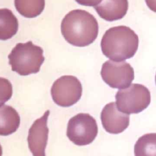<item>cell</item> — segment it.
Masks as SVG:
<instances>
[{
	"label": "cell",
	"mask_w": 156,
	"mask_h": 156,
	"mask_svg": "<svg viewBox=\"0 0 156 156\" xmlns=\"http://www.w3.org/2000/svg\"><path fill=\"white\" fill-rule=\"evenodd\" d=\"M2 146L0 144V156H2Z\"/></svg>",
	"instance_id": "ac0fdd59"
},
{
	"label": "cell",
	"mask_w": 156,
	"mask_h": 156,
	"mask_svg": "<svg viewBox=\"0 0 156 156\" xmlns=\"http://www.w3.org/2000/svg\"><path fill=\"white\" fill-rule=\"evenodd\" d=\"M98 23L87 11L76 9L68 12L61 23V32L66 41L78 47L91 44L97 38Z\"/></svg>",
	"instance_id": "6da1fadb"
},
{
	"label": "cell",
	"mask_w": 156,
	"mask_h": 156,
	"mask_svg": "<svg viewBox=\"0 0 156 156\" xmlns=\"http://www.w3.org/2000/svg\"><path fill=\"white\" fill-rule=\"evenodd\" d=\"M49 114L50 111L46 110L41 117L34 122L29 130L28 146L33 156H45L49 133L47 122Z\"/></svg>",
	"instance_id": "ba28073f"
},
{
	"label": "cell",
	"mask_w": 156,
	"mask_h": 156,
	"mask_svg": "<svg viewBox=\"0 0 156 156\" xmlns=\"http://www.w3.org/2000/svg\"><path fill=\"white\" fill-rule=\"evenodd\" d=\"M128 7V0H102L94 8L101 18L113 21L122 19L126 15Z\"/></svg>",
	"instance_id": "30bf717a"
},
{
	"label": "cell",
	"mask_w": 156,
	"mask_h": 156,
	"mask_svg": "<svg viewBox=\"0 0 156 156\" xmlns=\"http://www.w3.org/2000/svg\"><path fill=\"white\" fill-rule=\"evenodd\" d=\"M18 29V21L9 9H0V40H7L13 37Z\"/></svg>",
	"instance_id": "7c38bea8"
},
{
	"label": "cell",
	"mask_w": 156,
	"mask_h": 156,
	"mask_svg": "<svg viewBox=\"0 0 156 156\" xmlns=\"http://www.w3.org/2000/svg\"><path fill=\"white\" fill-rule=\"evenodd\" d=\"M98 129L95 119L88 113H78L68 121L66 135L77 146L91 143L98 135Z\"/></svg>",
	"instance_id": "5b68a950"
},
{
	"label": "cell",
	"mask_w": 156,
	"mask_h": 156,
	"mask_svg": "<svg viewBox=\"0 0 156 156\" xmlns=\"http://www.w3.org/2000/svg\"><path fill=\"white\" fill-rule=\"evenodd\" d=\"M82 87L74 76L66 75L57 79L52 84L51 94L54 102L62 107L75 104L81 98Z\"/></svg>",
	"instance_id": "8992f818"
},
{
	"label": "cell",
	"mask_w": 156,
	"mask_h": 156,
	"mask_svg": "<svg viewBox=\"0 0 156 156\" xmlns=\"http://www.w3.org/2000/svg\"><path fill=\"white\" fill-rule=\"evenodd\" d=\"M155 83H156V74H155Z\"/></svg>",
	"instance_id": "d6986e66"
},
{
	"label": "cell",
	"mask_w": 156,
	"mask_h": 156,
	"mask_svg": "<svg viewBox=\"0 0 156 156\" xmlns=\"http://www.w3.org/2000/svg\"><path fill=\"white\" fill-rule=\"evenodd\" d=\"M138 43V37L132 29L126 26H118L105 31L101 41V47L105 57L119 62L133 57Z\"/></svg>",
	"instance_id": "7a4b0ae2"
},
{
	"label": "cell",
	"mask_w": 156,
	"mask_h": 156,
	"mask_svg": "<svg viewBox=\"0 0 156 156\" xmlns=\"http://www.w3.org/2000/svg\"><path fill=\"white\" fill-rule=\"evenodd\" d=\"M135 156H156V133L140 137L134 146Z\"/></svg>",
	"instance_id": "5bb4252c"
},
{
	"label": "cell",
	"mask_w": 156,
	"mask_h": 156,
	"mask_svg": "<svg viewBox=\"0 0 156 156\" xmlns=\"http://www.w3.org/2000/svg\"><path fill=\"white\" fill-rule=\"evenodd\" d=\"M43 49L33 44L31 41L19 43L8 55L12 70L21 76L38 73L44 60Z\"/></svg>",
	"instance_id": "3957f363"
},
{
	"label": "cell",
	"mask_w": 156,
	"mask_h": 156,
	"mask_svg": "<svg viewBox=\"0 0 156 156\" xmlns=\"http://www.w3.org/2000/svg\"><path fill=\"white\" fill-rule=\"evenodd\" d=\"M16 10L26 18H35L41 13L45 5V0H15Z\"/></svg>",
	"instance_id": "4fadbf2b"
},
{
	"label": "cell",
	"mask_w": 156,
	"mask_h": 156,
	"mask_svg": "<svg viewBox=\"0 0 156 156\" xmlns=\"http://www.w3.org/2000/svg\"><path fill=\"white\" fill-rule=\"evenodd\" d=\"M101 119L104 129L112 134L120 133L129 125L130 116L119 112L115 102L105 105L101 113Z\"/></svg>",
	"instance_id": "9c48e42d"
},
{
	"label": "cell",
	"mask_w": 156,
	"mask_h": 156,
	"mask_svg": "<svg viewBox=\"0 0 156 156\" xmlns=\"http://www.w3.org/2000/svg\"><path fill=\"white\" fill-rule=\"evenodd\" d=\"M20 116L12 107L3 105L0 107V135L7 136L18 129Z\"/></svg>",
	"instance_id": "8fae6325"
},
{
	"label": "cell",
	"mask_w": 156,
	"mask_h": 156,
	"mask_svg": "<svg viewBox=\"0 0 156 156\" xmlns=\"http://www.w3.org/2000/svg\"><path fill=\"white\" fill-rule=\"evenodd\" d=\"M101 75L105 83L113 88H126L134 79L133 69L126 62H105L102 66Z\"/></svg>",
	"instance_id": "52a82bcc"
},
{
	"label": "cell",
	"mask_w": 156,
	"mask_h": 156,
	"mask_svg": "<svg viewBox=\"0 0 156 156\" xmlns=\"http://www.w3.org/2000/svg\"><path fill=\"white\" fill-rule=\"evenodd\" d=\"M145 2L151 10L156 12V0H145Z\"/></svg>",
	"instance_id": "e0dca14e"
},
{
	"label": "cell",
	"mask_w": 156,
	"mask_h": 156,
	"mask_svg": "<svg viewBox=\"0 0 156 156\" xmlns=\"http://www.w3.org/2000/svg\"><path fill=\"white\" fill-rule=\"evenodd\" d=\"M13 93L12 85L7 79L0 77V107L9 101Z\"/></svg>",
	"instance_id": "9a60e30c"
},
{
	"label": "cell",
	"mask_w": 156,
	"mask_h": 156,
	"mask_svg": "<svg viewBox=\"0 0 156 156\" xmlns=\"http://www.w3.org/2000/svg\"><path fill=\"white\" fill-rule=\"evenodd\" d=\"M118 109L126 114L138 113L146 109L151 102V93L147 88L139 83L119 90L115 95Z\"/></svg>",
	"instance_id": "277c9868"
},
{
	"label": "cell",
	"mask_w": 156,
	"mask_h": 156,
	"mask_svg": "<svg viewBox=\"0 0 156 156\" xmlns=\"http://www.w3.org/2000/svg\"><path fill=\"white\" fill-rule=\"evenodd\" d=\"M78 4L85 5L94 7L101 2L102 0H75Z\"/></svg>",
	"instance_id": "2e32d148"
}]
</instances>
